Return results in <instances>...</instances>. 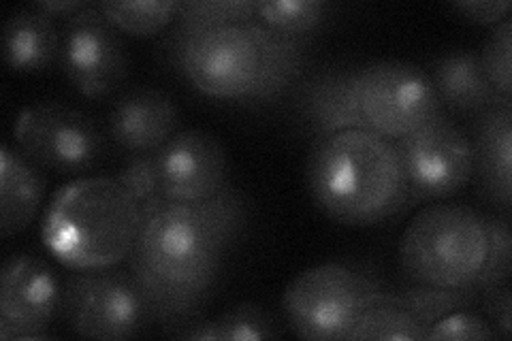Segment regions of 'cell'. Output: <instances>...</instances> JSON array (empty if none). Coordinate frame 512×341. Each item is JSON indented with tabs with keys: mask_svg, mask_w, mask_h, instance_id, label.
Segmentation results:
<instances>
[{
	"mask_svg": "<svg viewBox=\"0 0 512 341\" xmlns=\"http://www.w3.org/2000/svg\"><path fill=\"white\" fill-rule=\"evenodd\" d=\"M58 67L90 101L107 99L126 81L128 52L122 32L107 22L99 3H88L62 22Z\"/></svg>",
	"mask_w": 512,
	"mask_h": 341,
	"instance_id": "obj_11",
	"label": "cell"
},
{
	"mask_svg": "<svg viewBox=\"0 0 512 341\" xmlns=\"http://www.w3.org/2000/svg\"><path fill=\"white\" fill-rule=\"evenodd\" d=\"M380 290L361 267L323 263L301 271L282 295L286 327L299 339L342 341Z\"/></svg>",
	"mask_w": 512,
	"mask_h": 341,
	"instance_id": "obj_6",
	"label": "cell"
},
{
	"mask_svg": "<svg viewBox=\"0 0 512 341\" xmlns=\"http://www.w3.org/2000/svg\"><path fill=\"white\" fill-rule=\"evenodd\" d=\"M269 41L271 32L250 20L167 45L165 54L173 69L207 99L244 105L263 79Z\"/></svg>",
	"mask_w": 512,
	"mask_h": 341,
	"instance_id": "obj_5",
	"label": "cell"
},
{
	"mask_svg": "<svg viewBox=\"0 0 512 341\" xmlns=\"http://www.w3.org/2000/svg\"><path fill=\"white\" fill-rule=\"evenodd\" d=\"M306 47L308 43L286 39L271 32L269 58L263 79L242 107L261 109L288 99L303 75H306L303 73L306 71Z\"/></svg>",
	"mask_w": 512,
	"mask_h": 341,
	"instance_id": "obj_21",
	"label": "cell"
},
{
	"mask_svg": "<svg viewBox=\"0 0 512 341\" xmlns=\"http://www.w3.org/2000/svg\"><path fill=\"white\" fill-rule=\"evenodd\" d=\"M480 310L489 316V322L493 324L495 333L500 339L508 341L512 333V297H510V286L498 284L478 290V301Z\"/></svg>",
	"mask_w": 512,
	"mask_h": 341,
	"instance_id": "obj_32",
	"label": "cell"
},
{
	"mask_svg": "<svg viewBox=\"0 0 512 341\" xmlns=\"http://www.w3.org/2000/svg\"><path fill=\"white\" fill-rule=\"evenodd\" d=\"M180 111L165 90L139 86L109 111V137L128 154H152L178 133Z\"/></svg>",
	"mask_w": 512,
	"mask_h": 341,
	"instance_id": "obj_16",
	"label": "cell"
},
{
	"mask_svg": "<svg viewBox=\"0 0 512 341\" xmlns=\"http://www.w3.org/2000/svg\"><path fill=\"white\" fill-rule=\"evenodd\" d=\"M472 182L489 207L510 216L512 209V101H502L474 118Z\"/></svg>",
	"mask_w": 512,
	"mask_h": 341,
	"instance_id": "obj_15",
	"label": "cell"
},
{
	"mask_svg": "<svg viewBox=\"0 0 512 341\" xmlns=\"http://www.w3.org/2000/svg\"><path fill=\"white\" fill-rule=\"evenodd\" d=\"M425 327L416 318L408 305L399 299L395 292L378 290L372 299L367 301L365 310L352 331L348 333V341H425Z\"/></svg>",
	"mask_w": 512,
	"mask_h": 341,
	"instance_id": "obj_20",
	"label": "cell"
},
{
	"mask_svg": "<svg viewBox=\"0 0 512 341\" xmlns=\"http://www.w3.org/2000/svg\"><path fill=\"white\" fill-rule=\"evenodd\" d=\"M86 5L88 3H84V0H47V3H32L30 7L45 13V15H50L52 20H56V18L67 20L77 11H82Z\"/></svg>",
	"mask_w": 512,
	"mask_h": 341,
	"instance_id": "obj_34",
	"label": "cell"
},
{
	"mask_svg": "<svg viewBox=\"0 0 512 341\" xmlns=\"http://www.w3.org/2000/svg\"><path fill=\"white\" fill-rule=\"evenodd\" d=\"M3 58L15 73L50 71L60 58V26L37 9H18L3 28Z\"/></svg>",
	"mask_w": 512,
	"mask_h": 341,
	"instance_id": "obj_19",
	"label": "cell"
},
{
	"mask_svg": "<svg viewBox=\"0 0 512 341\" xmlns=\"http://www.w3.org/2000/svg\"><path fill=\"white\" fill-rule=\"evenodd\" d=\"M510 54H512V22L510 18L493 26L489 37L478 52L480 67H483L489 84L495 92L512 99V69H510Z\"/></svg>",
	"mask_w": 512,
	"mask_h": 341,
	"instance_id": "obj_30",
	"label": "cell"
},
{
	"mask_svg": "<svg viewBox=\"0 0 512 341\" xmlns=\"http://www.w3.org/2000/svg\"><path fill=\"white\" fill-rule=\"evenodd\" d=\"M453 11L472 24L493 28L510 18L512 3L510 0H461L453 3Z\"/></svg>",
	"mask_w": 512,
	"mask_h": 341,
	"instance_id": "obj_33",
	"label": "cell"
},
{
	"mask_svg": "<svg viewBox=\"0 0 512 341\" xmlns=\"http://www.w3.org/2000/svg\"><path fill=\"white\" fill-rule=\"evenodd\" d=\"M395 295L402 299L408 310L421 320L425 329H429L436 320L459 312V310H470L472 305L478 301V290L468 288H436V286H421V284H410L402 288Z\"/></svg>",
	"mask_w": 512,
	"mask_h": 341,
	"instance_id": "obj_27",
	"label": "cell"
},
{
	"mask_svg": "<svg viewBox=\"0 0 512 341\" xmlns=\"http://www.w3.org/2000/svg\"><path fill=\"white\" fill-rule=\"evenodd\" d=\"M173 337L199 341H259L280 337L276 318L256 303L235 305L212 320H195Z\"/></svg>",
	"mask_w": 512,
	"mask_h": 341,
	"instance_id": "obj_22",
	"label": "cell"
},
{
	"mask_svg": "<svg viewBox=\"0 0 512 341\" xmlns=\"http://www.w3.org/2000/svg\"><path fill=\"white\" fill-rule=\"evenodd\" d=\"M427 75L444 113L476 118L493 105L512 101L495 92L483 67H480L478 52L472 50H457L440 56L431 62Z\"/></svg>",
	"mask_w": 512,
	"mask_h": 341,
	"instance_id": "obj_17",
	"label": "cell"
},
{
	"mask_svg": "<svg viewBox=\"0 0 512 341\" xmlns=\"http://www.w3.org/2000/svg\"><path fill=\"white\" fill-rule=\"evenodd\" d=\"M485 222H487L489 246H487L483 269H480V273L476 275V280L472 284V288L476 290L508 284L510 273H512V235H510L508 216H502L498 211H493V214H485Z\"/></svg>",
	"mask_w": 512,
	"mask_h": 341,
	"instance_id": "obj_28",
	"label": "cell"
},
{
	"mask_svg": "<svg viewBox=\"0 0 512 341\" xmlns=\"http://www.w3.org/2000/svg\"><path fill=\"white\" fill-rule=\"evenodd\" d=\"M442 339L444 341H463V339L493 341L500 337L495 333L493 324L483 316H478L470 310H459L436 320L425 331V341H442Z\"/></svg>",
	"mask_w": 512,
	"mask_h": 341,
	"instance_id": "obj_31",
	"label": "cell"
},
{
	"mask_svg": "<svg viewBox=\"0 0 512 341\" xmlns=\"http://www.w3.org/2000/svg\"><path fill=\"white\" fill-rule=\"evenodd\" d=\"M224 256L195 205L165 201L143 216L126 263L152 322L173 333L199 320L214 295Z\"/></svg>",
	"mask_w": 512,
	"mask_h": 341,
	"instance_id": "obj_1",
	"label": "cell"
},
{
	"mask_svg": "<svg viewBox=\"0 0 512 341\" xmlns=\"http://www.w3.org/2000/svg\"><path fill=\"white\" fill-rule=\"evenodd\" d=\"M165 201L199 205L229 184L227 150L212 133L178 131L156 152Z\"/></svg>",
	"mask_w": 512,
	"mask_h": 341,
	"instance_id": "obj_13",
	"label": "cell"
},
{
	"mask_svg": "<svg viewBox=\"0 0 512 341\" xmlns=\"http://www.w3.org/2000/svg\"><path fill=\"white\" fill-rule=\"evenodd\" d=\"M13 143L41 169L79 175L103 156L105 141L84 111L60 103H35L20 111Z\"/></svg>",
	"mask_w": 512,
	"mask_h": 341,
	"instance_id": "obj_10",
	"label": "cell"
},
{
	"mask_svg": "<svg viewBox=\"0 0 512 341\" xmlns=\"http://www.w3.org/2000/svg\"><path fill=\"white\" fill-rule=\"evenodd\" d=\"M64 286L50 263L30 252L11 254L0 273V339H47L62 312Z\"/></svg>",
	"mask_w": 512,
	"mask_h": 341,
	"instance_id": "obj_12",
	"label": "cell"
},
{
	"mask_svg": "<svg viewBox=\"0 0 512 341\" xmlns=\"http://www.w3.org/2000/svg\"><path fill=\"white\" fill-rule=\"evenodd\" d=\"M99 9L107 22L120 30L122 35L150 39L167 26H173L175 18H178L180 3L178 0H133V3L101 0Z\"/></svg>",
	"mask_w": 512,
	"mask_h": 341,
	"instance_id": "obj_25",
	"label": "cell"
},
{
	"mask_svg": "<svg viewBox=\"0 0 512 341\" xmlns=\"http://www.w3.org/2000/svg\"><path fill=\"white\" fill-rule=\"evenodd\" d=\"M45 197V177L18 145L0 150V235L9 239L35 222Z\"/></svg>",
	"mask_w": 512,
	"mask_h": 341,
	"instance_id": "obj_18",
	"label": "cell"
},
{
	"mask_svg": "<svg viewBox=\"0 0 512 341\" xmlns=\"http://www.w3.org/2000/svg\"><path fill=\"white\" fill-rule=\"evenodd\" d=\"M355 73L357 69L348 67H323L303 75L293 90L291 103L297 118L316 139L352 128L367 131L357 105Z\"/></svg>",
	"mask_w": 512,
	"mask_h": 341,
	"instance_id": "obj_14",
	"label": "cell"
},
{
	"mask_svg": "<svg viewBox=\"0 0 512 341\" xmlns=\"http://www.w3.org/2000/svg\"><path fill=\"white\" fill-rule=\"evenodd\" d=\"M306 184L329 220L355 229L382 224L410 207L393 141L363 128L316 139Z\"/></svg>",
	"mask_w": 512,
	"mask_h": 341,
	"instance_id": "obj_2",
	"label": "cell"
},
{
	"mask_svg": "<svg viewBox=\"0 0 512 341\" xmlns=\"http://www.w3.org/2000/svg\"><path fill=\"white\" fill-rule=\"evenodd\" d=\"M116 180L128 190V194L141 207V214L148 216L165 203L163 188H160L156 152L152 154H131Z\"/></svg>",
	"mask_w": 512,
	"mask_h": 341,
	"instance_id": "obj_29",
	"label": "cell"
},
{
	"mask_svg": "<svg viewBox=\"0 0 512 341\" xmlns=\"http://www.w3.org/2000/svg\"><path fill=\"white\" fill-rule=\"evenodd\" d=\"M355 94L367 131L391 141L410 135L440 111L427 69L406 60L357 67Z\"/></svg>",
	"mask_w": 512,
	"mask_h": 341,
	"instance_id": "obj_9",
	"label": "cell"
},
{
	"mask_svg": "<svg viewBox=\"0 0 512 341\" xmlns=\"http://www.w3.org/2000/svg\"><path fill=\"white\" fill-rule=\"evenodd\" d=\"M254 9L256 3L252 0H188V3H180L178 18L169 30L165 47L188 41L205 30L250 22L254 20Z\"/></svg>",
	"mask_w": 512,
	"mask_h": 341,
	"instance_id": "obj_23",
	"label": "cell"
},
{
	"mask_svg": "<svg viewBox=\"0 0 512 341\" xmlns=\"http://www.w3.org/2000/svg\"><path fill=\"white\" fill-rule=\"evenodd\" d=\"M329 5L320 0H267L256 3L254 20L274 35L310 43L327 20Z\"/></svg>",
	"mask_w": 512,
	"mask_h": 341,
	"instance_id": "obj_24",
	"label": "cell"
},
{
	"mask_svg": "<svg viewBox=\"0 0 512 341\" xmlns=\"http://www.w3.org/2000/svg\"><path fill=\"white\" fill-rule=\"evenodd\" d=\"M393 145L402 162L410 205L448 201L472 182L470 135L442 109Z\"/></svg>",
	"mask_w": 512,
	"mask_h": 341,
	"instance_id": "obj_7",
	"label": "cell"
},
{
	"mask_svg": "<svg viewBox=\"0 0 512 341\" xmlns=\"http://www.w3.org/2000/svg\"><path fill=\"white\" fill-rule=\"evenodd\" d=\"M487 222L470 205L438 201L423 207L399 237V267L410 284L468 288L487 256Z\"/></svg>",
	"mask_w": 512,
	"mask_h": 341,
	"instance_id": "obj_4",
	"label": "cell"
},
{
	"mask_svg": "<svg viewBox=\"0 0 512 341\" xmlns=\"http://www.w3.org/2000/svg\"><path fill=\"white\" fill-rule=\"evenodd\" d=\"M224 252H231L248 226V201L231 182L207 201L195 205Z\"/></svg>",
	"mask_w": 512,
	"mask_h": 341,
	"instance_id": "obj_26",
	"label": "cell"
},
{
	"mask_svg": "<svg viewBox=\"0 0 512 341\" xmlns=\"http://www.w3.org/2000/svg\"><path fill=\"white\" fill-rule=\"evenodd\" d=\"M62 316L84 339H133L152 322L131 271L118 267L69 273L64 282Z\"/></svg>",
	"mask_w": 512,
	"mask_h": 341,
	"instance_id": "obj_8",
	"label": "cell"
},
{
	"mask_svg": "<svg viewBox=\"0 0 512 341\" xmlns=\"http://www.w3.org/2000/svg\"><path fill=\"white\" fill-rule=\"evenodd\" d=\"M141 220V207L116 177H77L52 194L41 239L71 271L109 269L128 261Z\"/></svg>",
	"mask_w": 512,
	"mask_h": 341,
	"instance_id": "obj_3",
	"label": "cell"
}]
</instances>
